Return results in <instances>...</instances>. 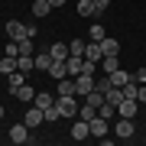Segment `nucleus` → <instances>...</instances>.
<instances>
[{
    "mask_svg": "<svg viewBox=\"0 0 146 146\" xmlns=\"http://www.w3.org/2000/svg\"><path fill=\"white\" fill-rule=\"evenodd\" d=\"M55 107L62 110V120H75L81 110V98L78 94H55Z\"/></svg>",
    "mask_w": 146,
    "mask_h": 146,
    "instance_id": "obj_1",
    "label": "nucleus"
},
{
    "mask_svg": "<svg viewBox=\"0 0 146 146\" xmlns=\"http://www.w3.org/2000/svg\"><path fill=\"white\" fill-rule=\"evenodd\" d=\"M68 136H72L75 143H84V140L91 136V123H88V120H81V117H75V120H72V130H68Z\"/></svg>",
    "mask_w": 146,
    "mask_h": 146,
    "instance_id": "obj_2",
    "label": "nucleus"
},
{
    "mask_svg": "<svg viewBox=\"0 0 146 146\" xmlns=\"http://www.w3.org/2000/svg\"><path fill=\"white\" fill-rule=\"evenodd\" d=\"M23 123H26L29 130H36V127H42V123H46V110L33 104V107L26 110V114H23Z\"/></svg>",
    "mask_w": 146,
    "mask_h": 146,
    "instance_id": "obj_3",
    "label": "nucleus"
},
{
    "mask_svg": "<svg viewBox=\"0 0 146 146\" xmlns=\"http://www.w3.org/2000/svg\"><path fill=\"white\" fill-rule=\"evenodd\" d=\"M114 133L120 136V140H133V136H136V127H133V120H130V117H117Z\"/></svg>",
    "mask_w": 146,
    "mask_h": 146,
    "instance_id": "obj_4",
    "label": "nucleus"
},
{
    "mask_svg": "<svg viewBox=\"0 0 146 146\" xmlns=\"http://www.w3.org/2000/svg\"><path fill=\"white\" fill-rule=\"evenodd\" d=\"M7 136H10V143H13V146H20V143H29V140H33V136H29V127L23 123V120H20V123H13Z\"/></svg>",
    "mask_w": 146,
    "mask_h": 146,
    "instance_id": "obj_5",
    "label": "nucleus"
},
{
    "mask_svg": "<svg viewBox=\"0 0 146 146\" xmlns=\"http://www.w3.org/2000/svg\"><path fill=\"white\" fill-rule=\"evenodd\" d=\"M136 114H140V101H133V98H123V101H120V104H117V117H136Z\"/></svg>",
    "mask_w": 146,
    "mask_h": 146,
    "instance_id": "obj_6",
    "label": "nucleus"
},
{
    "mask_svg": "<svg viewBox=\"0 0 146 146\" xmlns=\"http://www.w3.org/2000/svg\"><path fill=\"white\" fill-rule=\"evenodd\" d=\"M75 91H78V98H84L88 91H94V75H88V72L75 75Z\"/></svg>",
    "mask_w": 146,
    "mask_h": 146,
    "instance_id": "obj_7",
    "label": "nucleus"
},
{
    "mask_svg": "<svg viewBox=\"0 0 146 146\" xmlns=\"http://www.w3.org/2000/svg\"><path fill=\"white\" fill-rule=\"evenodd\" d=\"M7 36H10L13 42H20V39H26V36H29V29L23 26L20 20H10V23H7Z\"/></svg>",
    "mask_w": 146,
    "mask_h": 146,
    "instance_id": "obj_8",
    "label": "nucleus"
},
{
    "mask_svg": "<svg viewBox=\"0 0 146 146\" xmlns=\"http://www.w3.org/2000/svg\"><path fill=\"white\" fill-rule=\"evenodd\" d=\"M88 123H91V136H98V140H101V136H107V130H110V120H104V117H94V120H88Z\"/></svg>",
    "mask_w": 146,
    "mask_h": 146,
    "instance_id": "obj_9",
    "label": "nucleus"
},
{
    "mask_svg": "<svg viewBox=\"0 0 146 146\" xmlns=\"http://www.w3.org/2000/svg\"><path fill=\"white\" fill-rule=\"evenodd\" d=\"M84 58L101 65V58H104V49H101V42H91V39H88V46H84Z\"/></svg>",
    "mask_w": 146,
    "mask_h": 146,
    "instance_id": "obj_10",
    "label": "nucleus"
},
{
    "mask_svg": "<svg viewBox=\"0 0 146 146\" xmlns=\"http://www.w3.org/2000/svg\"><path fill=\"white\" fill-rule=\"evenodd\" d=\"M33 58H36V72H49V68H52V62H55L49 49H42V52H36Z\"/></svg>",
    "mask_w": 146,
    "mask_h": 146,
    "instance_id": "obj_11",
    "label": "nucleus"
},
{
    "mask_svg": "<svg viewBox=\"0 0 146 146\" xmlns=\"http://www.w3.org/2000/svg\"><path fill=\"white\" fill-rule=\"evenodd\" d=\"M49 78H52V81H58V78H65V75H68V65H65V58H55V62H52V68H49Z\"/></svg>",
    "mask_w": 146,
    "mask_h": 146,
    "instance_id": "obj_12",
    "label": "nucleus"
},
{
    "mask_svg": "<svg viewBox=\"0 0 146 146\" xmlns=\"http://www.w3.org/2000/svg\"><path fill=\"white\" fill-rule=\"evenodd\" d=\"M55 94H78V91H75V78H72V75H65V78L55 81Z\"/></svg>",
    "mask_w": 146,
    "mask_h": 146,
    "instance_id": "obj_13",
    "label": "nucleus"
},
{
    "mask_svg": "<svg viewBox=\"0 0 146 146\" xmlns=\"http://www.w3.org/2000/svg\"><path fill=\"white\" fill-rule=\"evenodd\" d=\"M16 72H23V75L36 72V58L33 55H16Z\"/></svg>",
    "mask_w": 146,
    "mask_h": 146,
    "instance_id": "obj_14",
    "label": "nucleus"
},
{
    "mask_svg": "<svg viewBox=\"0 0 146 146\" xmlns=\"http://www.w3.org/2000/svg\"><path fill=\"white\" fill-rule=\"evenodd\" d=\"M29 10H33V16H36V20H46V16L52 13V3H49V0H36Z\"/></svg>",
    "mask_w": 146,
    "mask_h": 146,
    "instance_id": "obj_15",
    "label": "nucleus"
},
{
    "mask_svg": "<svg viewBox=\"0 0 146 146\" xmlns=\"http://www.w3.org/2000/svg\"><path fill=\"white\" fill-rule=\"evenodd\" d=\"M107 78H110V84H114V88H123L127 81H133V75H130V72H123V68H117V72H110V75H107Z\"/></svg>",
    "mask_w": 146,
    "mask_h": 146,
    "instance_id": "obj_16",
    "label": "nucleus"
},
{
    "mask_svg": "<svg viewBox=\"0 0 146 146\" xmlns=\"http://www.w3.org/2000/svg\"><path fill=\"white\" fill-rule=\"evenodd\" d=\"M65 65H68V75H72V78L84 72V58H81V55H68V58H65Z\"/></svg>",
    "mask_w": 146,
    "mask_h": 146,
    "instance_id": "obj_17",
    "label": "nucleus"
},
{
    "mask_svg": "<svg viewBox=\"0 0 146 146\" xmlns=\"http://www.w3.org/2000/svg\"><path fill=\"white\" fill-rule=\"evenodd\" d=\"M13 98H16V101H23V104H33V98H36V91H33V84H20Z\"/></svg>",
    "mask_w": 146,
    "mask_h": 146,
    "instance_id": "obj_18",
    "label": "nucleus"
},
{
    "mask_svg": "<svg viewBox=\"0 0 146 146\" xmlns=\"http://www.w3.org/2000/svg\"><path fill=\"white\" fill-rule=\"evenodd\" d=\"M16 52H20V55H36V39H33V36L20 39V42H16Z\"/></svg>",
    "mask_w": 146,
    "mask_h": 146,
    "instance_id": "obj_19",
    "label": "nucleus"
},
{
    "mask_svg": "<svg viewBox=\"0 0 146 146\" xmlns=\"http://www.w3.org/2000/svg\"><path fill=\"white\" fill-rule=\"evenodd\" d=\"M33 104L46 110V107H52V104H55V94H49V91H36V98H33Z\"/></svg>",
    "mask_w": 146,
    "mask_h": 146,
    "instance_id": "obj_20",
    "label": "nucleus"
},
{
    "mask_svg": "<svg viewBox=\"0 0 146 146\" xmlns=\"http://www.w3.org/2000/svg\"><path fill=\"white\" fill-rule=\"evenodd\" d=\"M13 72H16V55H3V58H0V75L10 78Z\"/></svg>",
    "mask_w": 146,
    "mask_h": 146,
    "instance_id": "obj_21",
    "label": "nucleus"
},
{
    "mask_svg": "<svg viewBox=\"0 0 146 146\" xmlns=\"http://www.w3.org/2000/svg\"><path fill=\"white\" fill-rule=\"evenodd\" d=\"M49 52H52V58H68V55H72V49H68V42H52Z\"/></svg>",
    "mask_w": 146,
    "mask_h": 146,
    "instance_id": "obj_22",
    "label": "nucleus"
},
{
    "mask_svg": "<svg viewBox=\"0 0 146 146\" xmlns=\"http://www.w3.org/2000/svg\"><path fill=\"white\" fill-rule=\"evenodd\" d=\"M101 49H104V55H120V42H117V39H110V36L101 39Z\"/></svg>",
    "mask_w": 146,
    "mask_h": 146,
    "instance_id": "obj_23",
    "label": "nucleus"
},
{
    "mask_svg": "<svg viewBox=\"0 0 146 146\" xmlns=\"http://www.w3.org/2000/svg\"><path fill=\"white\" fill-rule=\"evenodd\" d=\"M81 101H84V104H91V107H101V104H104V101H107V98H104V94H101L98 88H94V91H88V94H84V98H81Z\"/></svg>",
    "mask_w": 146,
    "mask_h": 146,
    "instance_id": "obj_24",
    "label": "nucleus"
},
{
    "mask_svg": "<svg viewBox=\"0 0 146 146\" xmlns=\"http://www.w3.org/2000/svg\"><path fill=\"white\" fill-rule=\"evenodd\" d=\"M20 84H26V75H23V72H13V75H10V81H7V91L16 94V88H20Z\"/></svg>",
    "mask_w": 146,
    "mask_h": 146,
    "instance_id": "obj_25",
    "label": "nucleus"
},
{
    "mask_svg": "<svg viewBox=\"0 0 146 146\" xmlns=\"http://www.w3.org/2000/svg\"><path fill=\"white\" fill-rule=\"evenodd\" d=\"M101 68H104V75L117 72V68H120V58L117 55H104V58H101Z\"/></svg>",
    "mask_w": 146,
    "mask_h": 146,
    "instance_id": "obj_26",
    "label": "nucleus"
},
{
    "mask_svg": "<svg viewBox=\"0 0 146 146\" xmlns=\"http://www.w3.org/2000/svg\"><path fill=\"white\" fill-rule=\"evenodd\" d=\"M104 36H107V29H104V26H101V23H98V20H94V26L88 29V39H91V42H101V39H104Z\"/></svg>",
    "mask_w": 146,
    "mask_h": 146,
    "instance_id": "obj_27",
    "label": "nucleus"
},
{
    "mask_svg": "<svg viewBox=\"0 0 146 146\" xmlns=\"http://www.w3.org/2000/svg\"><path fill=\"white\" fill-rule=\"evenodd\" d=\"M98 114L104 117V120H114V117H117V104H110V101H104V104L98 107Z\"/></svg>",
    "mask_w": 146,
    "mask_h": 146,
    "instance_id": "obj_28",
    "label": "nucleus"
},
{
    "mask_svg": "<svg viewBox=\"0 0 146 146\" xmlns=\"http://www.w3.org/2000/svg\"><path fill=\"white\" fill-rule=\"evenodd\" d=\"M78 117H81V120H94V117H98V107H91V104H84V101H81Z\"/></svg>",
    "mask_w": 146,
    "mask_h": 146,
    "instance_id": "obj_29",
    "label": "nucleus"
},
{
    "mask_svg": "<svg viewBox=\"0 0 146 146\" xmlns=\"http://www.w3.org/2000/svg\"><path fill=\"white\" fill-rule=\"evenodd\" d=\"M84 46H88L84 39H72V42H68V49H72V55H81V58H84Z\"/></svg>",
    "mask_w": 146,
    "mask_h": 146,
    "instance_id": "obj_30",
    "label": "nucleus"
},
{
    "mask_svg": "<svg viewBox=\"0 0 146 146\" xmlns=\"http://www.w3.org/2000/svg\"><path fill=\"white\" fill-rule=\"evenodd\" d=\"M58 120H62V110H58L55 104H52V107H46V123H58Z\"/></svg>",
    "mask_w": 146,
    "mask_h": 146,
    "instance_id": "obj_31",
    "label": "nucleus"
},
{
    "mask_svg": "<svg viewBox=\"0 0 146 146\" xmlns=\"http://www.w3.org/2000/svg\"><path fill=\"white\" fill-rule=\"evenodd\" d=\"M78 13L81 16H94V0H78Z\"/></svg>",
    "mask_w": 146,
    "mask_h": 146,
    "instance_id": "obj_32",
    "label": "nucleus"
},
{
    "mask_svg": "<svg viewBox=\"0 0 146 146\" xmlns=\"http://www.w3.org/2000/svg\"><path fill=\"white\" fill-rule=\"evenodd\" d=\"M107 7H110V0H94V20H101L107 13Z\"/></svg>",
    "mask_w": 146,
    "mask_h": 146,
    "instance_id": "obj_33",
    "label": "nucleus"
},
{
    "mask_svg": "<svg viewBox=\"0 0 146 146\" xmlns=\"http://www.w3.org/2000/svg\"><path fill=\"white\" fill-rule=\"evenodd\" d=\"M104 98L110 101V104H120V101H123V91H120V88H110V91L104 94Z\"/></svg>",
    "mask_w": 146,
    "mask_h": 146,
    "instance_id": "obj_34",
    "label": "nucleus"
},
{
    "mask_svg": "<svg viewBox=\"0 0 146 146\" xmlns=\"http://www.w3.org/2000/svg\"><path fill=\"white\" fill-rule=\"evenodd\" d=\"M133 78L140 81V84H146V68H136V72H133Z\"/></svg>",
    "mask_w": 146,
    "mask_h": 146,
    "instance_id": "obj_35",
    "label": "nucleus"
},
{
    "mask_svg": "<svg viewBox=\"0 0 146 146\" xmlns=\"http://www.w3.org/2000/svg\"><path fill=\"white\" fill-rule=\"evenodd\" d=\"M136 101H140V104L146 107V84H140V94H136Z\"/></svg>",
    "mask_w": 146,
    "mask_h": 146,
    "instance_id": "obj_36",
    "label": "nucleus"
},
{
    "mask_svg": "<svg viewBox=\"0 0 146 146\" xmlns=\"http://www.w3.org/2000/svg\"><path fill=\"white\" fill-rule=\"evenodd\" d=\"M49 3H52V7H62V3H65V0H49Z\"/></svg>",
    "mask_w": 146,
    "mask_h": 146,
    "instance_id": "obj_37",
    "label": "nucleus"
},
{
    "mask_svg": "<svg viewBox=\"0 0 146 146\" xmlns=\"http://www.w3.org/2000/svg\"><path fill=\"white\" fill-rule=\"evenodd\" d=\"M3 114H7V110H3V104H0V120H3Z\"/></svg>",
    "mask_w": 146,
    "mask_h": 146,
    "instance_id": "obj_38",
    "label": "nucleus"
}]
</instances>
